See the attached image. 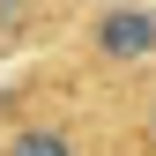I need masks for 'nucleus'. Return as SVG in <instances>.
<instances>
[{"instance_id": "nucleus-3", "label": "nucleus", "mask_w": 156, "mask_h": 156, "mask_svg": "<svg viewBox=\"0 0 156 156\" xmlns=\"http://www.w3.org/2000/svg\"><path fill=\"white\" fill-rule=\"evenodd\" d=\"M30 8H37V0H0V37L23 30V23H30Z\"/></svg>"}, {"instance_id": "nucleus-4", "label": "nucleus", "mask_w": 156, "mask_h": 156, "mask_svg": "<svg viewBox=\"0 0 156 156\" xmlns=\"http://www.w3.org/2000/svg\"><path fill=\"white\" fill-rule=\"evenodd\" d=\"M149 134H156V97H149Z\"/></svg>"}, {"instance_id": "nucleus-2", "label": "nucleus", "mask_w": 156, "mask_h": 156, "mask_svg": "<svg viewBox=\"0 0 156 156\" xmlns=\"http://www.w3.org/2000/svg\"><path fill=\"white\" fill-rule=\"evenodd\" d=\"M0 156H82V149H74V134H67V126H23Z\"/></svg>"}, {"instance_id": "nucleus-1", "label": "nucleus", "mask_w": 156, "mask_h": 156, "mask_svg": "<svg viewBox=\"0 0 156 156\" xmlns=\"http://www.w3.org/2000/svg\"><path fill=\"white\" fill-rule=\"evenodd\" d=\"M82 45H89V60H104V67L156 60V8H104V15H89Z\"/></svg>"}]
</instances>
